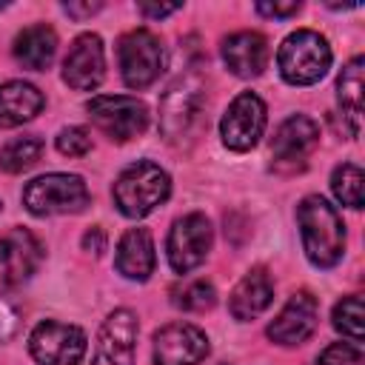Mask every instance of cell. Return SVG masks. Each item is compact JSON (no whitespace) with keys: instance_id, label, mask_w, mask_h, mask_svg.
Instances as JSON below:
<instances>
[{"instance_id":"1","label":"cell","mask_w":365,"mask_h":365,"mask_svg":"<svg viewBox=\"0 0 365 365\" xmlns=\"http://www.w3.org/2000/svg\"><path fill=\"white\" fill-rule=\"evenodd\" d=\"M297 222L305 257L317 268H334L345 254V225L334 205L319 194H311L297 205Z\"/></svg>"},{"instance_id":"2","label":"cell","mask_w":365,"mask_h":365,"mask_svg":"<svg viewBox=\"0 0 365 365\" xmlns=\"http://www.w3.org/2000/svg\"><path fill=\"white\" fill-rule=\"evenodd\" d=\"M114 205L120 208L123 217L128 220H140L145 214H151L157 205H163L171 194V177L148 160H137L128 168L120 171L114 188Z\"/></svg>"},{"instance_id":"3","label":"cell","mask_w":365,"mask_h":365,"mask_svg":"<svg viewBox=\"0 0 365 365\" xmlns=\"http://www.w3.org/2000/svg\"><path fill=\"white\" fill-rule=\"evenodd\" d=\"M331 46L319 31L299 29L285 37L277 54V66L285 83L291 86H311L322 80L331 68Z\"/></svg>"},{"instance_id":"4","label":"cell","mask_w":365,"mask_h":365,"mask_svg":"<svg viewBox=\"0 0 365 365\" xmlns=\"http://www.w3.org/2000/svg\"><path fill=\"white\" fill-rule=\"evenodd\" d=\"M91 194L77 174H43L23 188V205L34 217L77 214L88 205Z\"/></svg>"},{"instance_id":"5","label":"cell","mask_w":365,"mask_h":365,"mask_svg":"<svg viewBox=\"0 0 365 365\" xmlns=\"http://www.w3.org/2000/svg\"><path fill=\"white\" fill-rule=\"evenodd\" d=\"M120 74L128 88H148L165 68V48L160 37L148 29H134L120 37L117 46Z\"/></svg>"},{"instance_id":"6","label":"cell","mask_w":365,"mask_h":365,"mask_svg":"<svg viewBox=\"0 0 365 365\" xmlns=\"http://www.w3.org/2000/svg\"><path fill=\"white\" fill-rule=\"evenodd\" d=\"M88 117L91 123L111 137L114 143H128L134 137H140L148 125V108L143 100L137 97H125V94H97L88 100Z\"/></svg>"},{"instance_id":"7","label":"cell","mask_w":365,"mask_h":365,"mask_svg":"<svg viewBox=\"0 0 365 365\" xmlns=\"http://www.w3.org/2000/svg\"><path fill=\"white\" fill-rule=\"evenodd\" d=\"M211 242H214V228L208 222L205 214H185L180 217L171 231H168V242H165V251H168V262L177 274H188L194 271L197 265L205 262L208 251H211Z\"/></svg>"},{"instance_id":"8","label":"cell","mask_w":365,"mask_h":365,"mask_svg":"<svg viewBox=\"0 0 365 365\" xmlns=\"http://www.w3.org/2000/svg\"><path fill=\"white\" fill-rule=\"evenodd\" d=\"M86 334L57 319L40 322L29 336V351L40 365H80L86 356Z\"/></svg>"},{"instance_id":"9","label":"cell","mask_w":365,"mask_h":365,"mask_svg":"<svg viewBox=\"0 0 365 365\" xmlns=\"http://www.w3.org/2000/svg\"><path fill=\"white\" fill-rule=\"evenodd\" d=\"M265 103L254 91H242L231 100L220 120V137L231 151H248L265 131Z\"/></svg>"},{"instance_id":"10","label":"cell","mask_w":365,"mask_h":365,"mask_svg":"<svg viewBox=\"0 0 365 365\" xmlns=\"http://www.w3.org/2000/svg\"><path fill=\"white\" fill-rule=\"evenodd\" d=\"M202 111V86L194 77H180L163 97L160 106V131L165 140H182Z\"/></svg>"},{"instance_id":"11","label":"cell","mask_w":365,"mask_h":365,"mask_svg":"<svg viewBox=\"0 0 365 365\" xmlns=\"http://www.w3.org/2000/svg\"><path fill=\"white\" fill-rule=\"evenodd\" d=\"M208 351L205 331L191 322H171L154 334V365H197Z\"/></svg>"},{"instance_id":"12","label":"cell","mask_w":365,"mask_h":365,"mask_svg":"<svg viewBox=\"0 0 365 365\" xmlns=\"http://www.w3.org/2000/svg\"><path fill=\"white\" fill-rule=\"evenodd\" d=\"M43 262V245L29 228H11L0 237V279L6 285L29 282Z\"/></svg>"},{"instance_id":"13","label":"cell","mask_w":365,"mask_h":365,"mask_svg":"<svg viewBox=\"0 0 365 365\" xmlns=\"http://www.w3.org/2000/svg\"><path fill=\"white\" fill-rule=\"evenodd\" d=\"M137 317L128 308H117L108 314L97 334L91 365H134V342H137Z\"/></svg>"},{"instance_id":"14","label":"cell","mask_w":365,"mask_h":365,"mask_svg":"<svg viewBox=\"0 0 365 365\" xmlns=\"http://www.w3.org/2000/svg\"><path fill=\"white\" fill-rule=\"evenodd\" d=\"M317 317H319V305L317 297L308 291H297L291 294V299L282 305V311L271 319L268 325V336L277 345H302L314 331H317Z\"/></svg>"},{"instance_id":"15","label":"cell","mask_w":365,"mask_h":365,"mask_svg":"<svg viewBox=\"0 0 365 365\" xmlns=\"http://www.w3.org/2000/svg\"><path fill=\"white\" fill-rule=\"evenodd\" d=\"M103 74H106V51H103V40L100 34H80L66 60H63V80L77 88V91H91L103 83Z\"/></svg>"},{"instance_id":"16","label":"cell","mask_w":365,"mask_h":365,"mask_svg":"<svg viewBox=\"0 0 365 365\" xmlns=\"http://www.w3.org/2000/svg\"><path fill=\"white\" fill-rule=\"evenodd\" d=\"M222 63L242 80L259 77L268 66V40L259 31H234L222 40Z\"/></svg>"},{"instance_id":"17","label":"cell","mask_w":365,"mask_h":365,"mask_svg":"<svg viewBox=\"0 0 365 365\" xmlns=\"http://www.w3.org/2000/svg\"><path fill=\"white\" fill-rule=\"evenodd\" d=\"M319 143V125L305 117V114H294L288 117L274 140H271V154L277 163H297V160H305Z\"/></svg>"},{"instance_id":"18","label":"cell","mask_w":365,"mask_h":365,"mask_svg":"<svg viewBox=\"0 0 365 365\" xmlns=\"http://www.w3.org/2000/svg\"><path fill=\"white\" fill-rule=\"evenodd\" d=\"M114 265L125 279H137V282H145L154 274L157 254H154V240L148 228H128L120 237Z\"/></svg>"},{"instance_id":"19","label":"cell","mask_w":365,"mask_h":365,"mask_svg":"<svg viewBox=\"0 0 365 365\" xmlns=\"http://www.w3.org/2000/svg\"><path fill=\"white\" fill-rule=\"evenodd\" d=\"M271 299H274V282H271V277L262 268H254V271H248L234 285V291L228 297V311H231L234 319L248 322V319L259 317L271 305Z\"/></svg>"},{"instance_id":"20","label":"cell","mask_w":365,"mask_h":365,"mask_svg":"<svg viewBox=\"0 0 365 365\" xmlns=\"http://www.w3.org/2000/svg\"><path fill=\"white\" fill-rule=\"evenodd\" d=\"M43 91L26 80L0 83V128H14L43 111Z\"/></svg>"},{"instance_id":"21","label":"cell","mask_w":365,"mask_h":365,"mask_svg":"<svg viewBox=\"0 0 365 365\" xmlns=\"http://www.w3.org/2000/svg\"><path fill=\"white\" fill-rule=\"evenodd\" d=\"M57 54V34L46 23L26 26L14 37V60L29 71H46Z\"/></svg>"},{"instance_id":"22","label":"cell","mask_w":365,"mask_h":365,"mask_svg":"<svg viewBox=\"0 0 365 365\" xmlns=\"http://www.w3.org/2000/svg\"><path fill=\"white\" fill-rule=\"evenodd\" d=\"M362 63L365 60L356 54L336 80V100L354 137H359V123H362Z\"/></svg>"},{"instance_id":"23","label":"cell","mask_w":365,"mask_h":365,"mask_svg":"<svg viewBox=\"0 0 365 365\" xmlns=\"http://www.w3.org/2000/svg\"><path fill=\"white\" fill-rule=\"evenodd\" d=\"M40 154H43V140L40 137H34V134L14 137L0 148V168L9 171V174L29 171L40 160Z\"/></svg>"},{"instance_id":"24","label":"cell","mask_w":365,"mask_h":365,"mask_svg":"<svg viewBox=\"0 0 365 365\" xmlns=\"http://www.w3.org/2000/svg\"><path fill=\"white\" fill-rule=\"evenodd\" d=\"M362 182H365V174L354 163H342L331 174V191L348 208H362Z\"/></svg>"},{"instance_id":"25","label":"cell","mask_w":365,"mask_h":365,"mask_svg":"<svg viewBox=\"0 0 365 365\" xmlns=\"http://www.w3.org/2000/svg\"><path fill=\"white\" fill-rule=\"evenodd\" d=\"M331 319H334V328L342 336H348L351 342H362V334H365V325H362V319H365V314H362V297L351 294V297L339 299L334 305Z\"/></svg>"},{"instance_id":"26","label":"cell","mask_w":365,"mask_h":365,"mask_svg":"<svg viewBox=\"0 0 365 365\" xmlns=\"http://www.w3.org/2000/svg\"><path fill=\"white\" fill-rule=\"evenodd\" d=\"M214 302H217V291L208 279H194V282L182 285L180 291H174V305L182 308V311L200 314V311L214 308Z\"/></svg>"},{"instance_id":"27","label":"cell","mask_w":365,"mask_h":365,"mask_svg":"<svg viewBox=\"0 0 365 365\" xmlns=\"http://www.w3.org/2000/svg\"><path fill=\"white\" fill-rule=\"evenodd\" d=\"M319 365H365V351L359 342H334L319 354Z\"/></svg>"},{"instance_id":"28","label":"cell","mask_w":365,"mask_h":365,"mask_svg":"<svg viewBox=\"0 0 365 365\" xmlns=\"http://www.w3.org/2000/svg\"><path fill=\"white\" fill-rule=\"evenodd\" d=\"M57 151L66 154V157H83L91 151V137L86 128L80 125H68L57 134Z\"/></svg>"},{"instance_id":"29","label":"cell","mask_w":365,"mask_h":365,"mask_svg":"<svg viewBox=\"0 0 365 365\" xmlns=\"http://www.w3.org/2000/svg\"><path fill=\"white\" fill-rule=\"evenodd\" d=\"M20 328V308L17 302L0 288V342H9Z\"/></svg>"},{"instance_id":"30","label":"cell","mask_w":365,"mask_h":365,"mask_svg":"<svg viewBox=\"0 0 365 365\" xmlns=\"http://www.w3.org/2000/svg\"><path fill=\"white\" fill-rule=\"evenodd\" d=\"M302 3L299 0H291V3H257V11L262 17H277V20H288L294 14H299Z\"/></svg>"},{"instance_id":"31","label":"cell","mask_w":365,"mask_h":365,"mask_svg":"<svg viewBox=\"0 0 365 365\" xmlns=\"http://www.w3.org/2000/svg\"><path fill=\"white\" fill-rule=\"evenodd\" d=\"M83 251H88V254H94V257H100V254L106 251V231H103L100 225H91V228L83 234Z\"/></svg>"},{"instance_id":"32","label":"cell","mask_w":365,"mask_h":365,"mask_svg":"<svg viewBox=\"0 0 365 365\" xmlns=\"http://www.w3.org/2000/svg\"><path fill=\"white\" fill-rule=\"evenodd\" d=\"M180 9H182L180 3H137V11H140V14H145V17H154V20L168 17V14L180 11Z\"/></svg>"},{"instance_id":"33","label":"cell","mask_w":365,"mask_h":365,"mask_svg":"<svg viewBox=\"0 0 365 365\" xmlns=\"http://www.w3.org/2000/svg\"><path fill=\"white\" fill-rule=\"evenodd\" d=\"M63 9H66V14H68V17L83 20V17H91L94 11H100V9H103V3H63Z\"/></svg>"},{"instance_id":"34","label":"cell","mask_w":365,"mask_h":365,"mask_svg":"<svg viewBox=\"0 0 365 365\" xmlns=\"http://www.w3.org/2000/svg\"><path fill=\"white\" fill-rule=\"evenodd\" d=\"M0 211H3V200H0Z\"/></svg>"}]
</instances>
